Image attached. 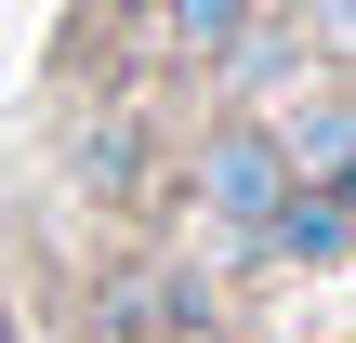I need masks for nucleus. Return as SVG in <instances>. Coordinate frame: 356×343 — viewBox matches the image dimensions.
<instances>
[{
	"label": "nucleus",
	"mask_w": 356,
	"mask_h": 343,
	"mask_svg": "<svg viewBox=\"0 0 356 343\" xmlns=\"http://www.w3.org/2000/svg\"><path fill=\"white\" fill-rule=\"evenodd\" d=\"M198 185L225 198V225H277V212H291V159H277V132H225Z\"/></svg>",
	"instance_id": "obj_1"
},
{
	"label": "nucleus",
	"mask_w": 356,
	"mask_h": 343,
	"mask_svg": "<svg viewBox=\"0 0 356 343\" xmlns=\"http://www.w3.org/2000/svg\"><path fill=\"white\" fill-rule=\"evenodd\" d=\"M238 13H251V0H159V40H172V53H225Z\"/></svg>",
	"instance_id": "obj_2"
},
{
	"label": "nucleus",
	"mask_w": 356,
	"mask_h": 343,
	"mask_svg": "<svg viewBox=\"0 0 356 343\" xmlns=\"http://www.w3.org/2000/svg\"><path fill=\"white\" fill-rule=\"evenodd\" d=\"M0 343H13V304H0Z\"/></svg>",
	"instance_id": "obj_3"
}]
</instances>
